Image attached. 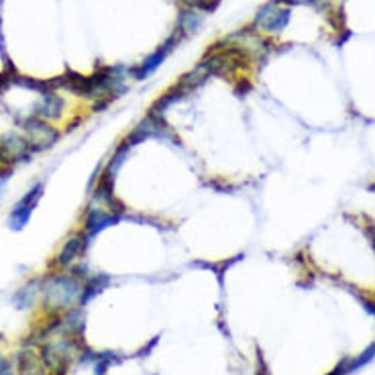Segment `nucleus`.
I'll use <instances>...</instances> for the list:
<instances>
[{
  "mask_svg": "<svg viewBox=\"0 0 375 375\" xmlns=\"http://www.w3.org/2000/svg\"><path fill=\"white\" fill-rule=\"evenodd\" d=\"M347 365H349V359H343L336 367H334V371H331L329 375H347L349 371H347Z\"/></svg>",
  "mask_w": 375,
  "mask_h": 375,
  "instance_id": "dca6fc26",
  "label": "nucleus"
},
{
  "mask_svg": "<svg viewBox=\"0 0 375 375\" xmlns=\"http://www.w3.org/2000/svg\"><path fill=\"white\" fill-rule=\"evenodd\" d=\"M41 194H43V184H35L25 196H22L15 206H13V210H11V214H8V229L11 231H22L29 221H31V217H33V210L37 208V202L41 198Z\"/></svg>",
  "mask_w": 375,
  "mask_h": 375,
  "instance_id": "39448f33",
  "label": "nucleus"
},
{
  "mask_svg": "<svg viewBox=\"0 0 375 375\" xmlns=\"http://www.w3.org/2000/svg\"><path fill=\"white\" fill-rule=\"evenodd\" d=\"M88 243L90 241L86 239L84 231L69 235L66 239V243L62 245L60 253H57L55 259H53V265L57 267L55 271H69V269L76 265V261L84 255V251H86Z\"/></svg>",
  "mask_w": 375,
  "mask_h": 375,
  "instance_id": "423d86ee",
  "label": "nucleus"
},
{
  "mask_svg": "<svg viewBox=\"0 0 375 375\" xmlns=\"http://www.w3.org/2000/svg\"><path fill=\"white\" fill-rule=\"evenodd\" d=\"M0 375H15L13 365L6 359H2V357H0Z\"/></svg>",
  "mask_w": 375,
  "mask_h": 375,
  "instance_id": "2eb2a0df",
  "label": "nucleus"
},
{
  "mask_svg": "<svg viewBox=\"0 0 375 375\" xmlns=\"http://www.w3.org/2000/svg\"><path fill=\"white\" fill-rule=\"evenodd\" d=\"M121 219V212H114L107 206H98V204H92L86 212V219H84V235L86 239L92 241L98 233H102L104 229H109L112 224H116Z\"/></svg>",
  "mask_w": 375,
  "mask_h": 375,
  "instance_id": "6e6552de",
  "label": "nucleus"
},
{
  "mask_svg": "<svg viewBox=\"0 0 375 375\" xmlns=\"http://www.w3.org/2000/svg\"><path fill=\"white\" fill-rule=\"evenodd\" d=\"M365 231H367V237H369V243L374 247L375 251V224L374 222H367V226H365Z\"/></svg>",
  "mask_w": 375,
  "mask_h": 375,
  "instance_id": "f3484780",
  "label": "nucleus"
},
{
  "mask_svg": "<svg viewBox=\"0 0 375 375\" xmlns=\"http://www.w3.org/2000/svg\"><path fill=\"white\" fill-rule=\"evenodd\" d=\"M39 296H41V278H35L15 294V306L17 308H29L37 302Z\"/></svg>",
  "mask_w": 375,
  "mask_h": 375,
  "instance_id": "9d476101",
  "label": "nucleus"
},
{
  "mask_svg": "<svg viewBox=\"0 0 375 375\" xmlns=\"http://www.w3.org/2000/svg\"><path fill=\"white\" fill-rule=\"evenodd\" d=\"M278 2H282L286 6H300V4H318L322 0H278Z\"/></svg>",
  "mask_w": 375,
  "mask_h": 375,
  "instance_id": "4468645a",
  "label": "nucleus"
},
{
  "mask_svg": "<svg viewBox=\"0 0 375 375\" xmlns=\"http://www.w3.org/2000/svg\"><path fill=\"white\" fill-rule=\"evenodd\" d=\"M107 286H109V275L92 273L88 280L84 282V292H82V298H80V306H86L90 300H94Z\"/></svg>",
  "mask_w": 375,
  "mask_h": 375,
  "instance_id": "9b49d317",
  "label": "nucleus"
},
{
  "mask_svg": "<svg viewBox=\"0 0 375 375\" xmlns=\"http://www.w3.org/2000/svg\"><path fill=\"white\" fill-rule=\"evenodd\" d=\"M33 155V149L25 135L19 132H6L0 137V165L13 168L15 163H21Z\"/></svg>",
  "mask_w": 375,
  "mask_h": 375,
  "instance_id": "20e7f679",
  "label": "nucleus"
},
{
  "mask_svg": "<svg viewBox=\"0 0 375 375\" xmlns=\"http://www.w3.org/2000/svg\"><path fill=\"white\" fill-rule=\"evenodd\" d=\"M84 282L74 278L69 271H53L41 278V302L53 314L69 310L76 302H80Z\"/></svg>",
  "mask_w": 375,
  "mask_h": 375,
  "instance_id": "f257e3e1",
  "label": "nucleus"
},
{
  "mask_svg": "<svg viewBox=\"0 0 375 375\" xmlns=\"http://www.w3.org/2000/svg\"><path fill=\"white\" fill-rule=\"evenodd\" d=\"M43 98L33 107V118H41V121H57L64 112V100L62 96H57V92L43 90L41 92Z\"/></svg>",
  "mask_w": 375,
  "mask_h": 375,
  "instance_id": "1a4fd4ad",
  "label": "nucleus"
},
{
  "mask_svg": "<svg viewBox=\"0 0 375 375\" xmlns=\"http://www.w3.org/2000/svg\"><path fill=\"white\" fill-rule=\"evenodd\" d=\"M202 25V17L198 15V11H192V8H184L179 13V19H177V33L182 37H190L194 35Z\"/></svg>",
  "mask_w": 375,
  "mask_h": 375,
  "instance_id": "f8f14e48",
  "label": "nucleus"
},
{
  "mask_svg": "<svg viewBox=\"0 0 375 375\" xmlns=\"http://www.w3.org/2000/svg\"><path fill=\"white\" fill-rule=\"evenodd\" d=\"M22 131H25V137H27L33 154L49 149L60 139V131L51 123L41 121V118H33V116L22 123Z\"/></svg>",
  "mask_w": 375,
  "mask_h": 375,
  "instance_id": "7ed1b4c3",
  "label": "nucleus"
},
{
  "mask_svg": "<svg viewBox=\"0 0 375 375\" xmlns=\"http://www.w3.org/2000/svg\"><path fill=\"white\" fill-rule=\"evenodd\" d=\"M375 359V343L374 345H369L363 353L359 355V357H355V359H349V365H347V371L349 374H353V371H359L361 367H367L371 361Z\"/></svg>",
  "mask_w": 375,
  "mask_h": 375,
  "instance_id": "ddd939ff",
  "label": "nucleus"
},
{
  "mask_svg": "<svg viewBox=\"0 0 375 375\" xmlns=\"http://www.w3.org/2000/svg\"><path fill=\"white\" fill-rule=\"evenodd\" d=\"M179 39H184L179 33H174L165 43L161 45L155 53H151L149 57H145L143 62H141V66H137L135 69H131V76L135 80H147L149 76H154L155 71L161 67V64L165 62V57L170 55V51H174V47L179 43Z\"/></svg>",
  "mask_w": 375,
  "mask_h": 375,
  "instance_id": "0eeeda50",
  "label": "nucleus"
},
{
  "mask_svg": "<svg viewBox=\"0 0 375 375\" xmlns=\"http://www.w3.org/2000/svg\"><path fill=\"white\" fill-rule=\"evenodd\" d=\"M289 17H292V8L289 6L278 2V0H271V2H267L257 11L253 27L264 31L267 35H278L287 27Z\"/></svg>",
  "mask_w": 375,
  "mask_h": 375,
  "instance_id": "f03ea898",
  "label": "nucleus"
}]
</instances>
